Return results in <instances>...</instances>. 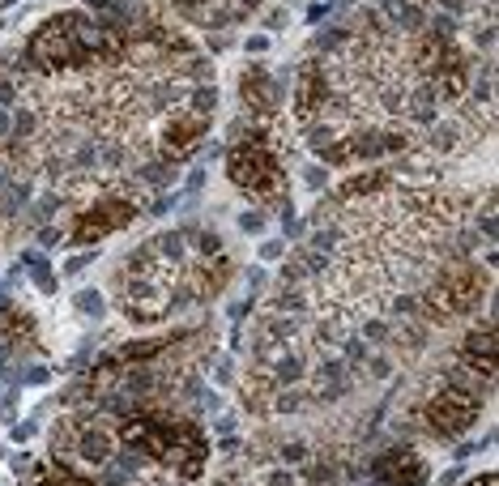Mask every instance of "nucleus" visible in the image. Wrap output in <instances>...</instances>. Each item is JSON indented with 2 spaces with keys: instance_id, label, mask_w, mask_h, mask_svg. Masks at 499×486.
<instances>
[{
  "instance_id": "6",
  "label": "nucleus",
  "mask_w": 499,
  "mask_h": 486,
  "mask_svg": "<svg viewBox=\"0 0 499 486\" xmlns=\"http://www.w3.org/2000/svg\"><path fill=\"white\" fill-rule=\"evenodd\" d=\"M457 363H466V367L478 371L483 380H495V320H491V312L478 316V324L466 333Z\"/></svg>"
},
{
  "instance_id": "5",
  "label": "nucleus",
  "mask_w": 499,
  "mask_h": 486,
  "mask_svg": "<svg viewBox=\"0 0 499 486\" xmlns=\"http://www.w3.org/2000/svg\"><path fill=\"white\" fill-rule=\"evenodd\" d=\"M372 482L380 486H423L427 482V461L410 444H393L372 457Z\"/></svg>"
},
{
  "instance_id": "2",
  "label": "nucleus",
  "mask_w": 499,
  "mask_h": 486,
  "mask_svg": "<svg viewBox=\"0 0 499 486\" xmlns=\"http://www.w3.org/2000/svg\"><path fill=\"white\" fill-rule=\"evenodd\" d=\"M235 145L226 149V175L239 192H248L252 201H286V171L265 137V124H239L235 128Z\"/></svg>"
},
{
  "instance_id": "4",
  "label": "nucleus",
  "mask_w": 499,
  "mask_h": 486,
  "mask_svg": "<svg viewBox=\"0 0 499 486\" xmlns=\"http://www.w3.org/2000/svg\"><path fill=\"white\" fill-rule=\"evenodd\" d=\"M214 486H346V482H337V465H308L303 474H295L290 461H273L261 474H222Z\"/></svg>"
},
{
  "instance_id": "3",
  "label": "nucleus",
  "mask_w": 499,
  "mask_h": 486,
  "mask_svg": "<svg viewBox=\"0 0 499 486\" xmlns=\"http://www.w3.org/2000/svg\"><path fill=\"white\" fill-rule=\"evenodd\" d=\"M137 213H141V209H137L132 201H124V196H98V201L73 209V222L64 226V239H68L73 248H90V243H98V239L124 231Z\"/></svg>"
},
{
  "instance_id": "1",
  "label": "nucleus",
  "mask_w": 499,
  "mask_h": 486,
  "mask_svg": "<svg viewBox=\"0 0 499 486\" xmlns=\"http://www.w3.org/2000/svg\"><path fill=\"white\" fill-rule=\"evenodd\" d=\"M231 256L214 231H167L145 239L115 278V303L132 324H154L179 303H209L231 282Z\"/></svg>"
},
{
  "instance_id": "7",
  "label": "nucleus",
  "mask_w": 499,
  "mask_h": 486,
  "mask_svg": "<svg viewBox=\"0 0 499 486\" xmlns=\"http://www.w3.org/2000/svg\"><path fill=\"white\" fill-rule=\"evenodd\" d=\"M470 486H495V478H491V474H483V478H474Z\"/></svg>"
}]
</instances>
